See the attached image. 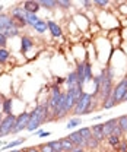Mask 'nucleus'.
<instances>
[{"mask_svg":"<svg viewBox=\"0 0 127 152\" xmlns=\"http://www.w3.org/2000/svg\"><path fill=\"white\" fill-rule=\"evenodd\" d=\"M101 91H99V101H105L107 98H109L112 95V79H114V70L107 66L101 70Z\"/></svg>","mask_w":127,"mask_h":152,"instance_id":"obj_1","label":"nucleus"},{"mask_svg":"<svg viewBox=\"0 0 127 152\" xmlns=\"http://www.w3.org/2000/svg\"><path fill=\"white\" fill-rule=\"evenodd\" d=\"M92 102H93V96H92V94L83 92V95L80 96V99L76 102V105H74V108H73L72 115L73 117H79V115L89 114L91 110L93 108V107H92Z\"/></svg>","mask_w":127,"mask_h":152,"instance_id":"obj_2","label":"nucleus"},{"mask_svg":"<svg viewBox=\"0 0 127 152\" xmlns=\"http://www.w3.org/2000/svg\"><path fill=\"white\" fill-rule=\"evenodd\" d=\"M25 13H26V12H25V9L22 7V4H15V6H12V7L9 9V15L12 16L15 25L18 26L19 29L28 26V25H26V19H25Z\"/></svg>","mask_w":127,"mask_h":152,"instance_id":"obj_3","label":"nucleus"},{"mask_svg":"<svg viewBox=\"0 0 127 152\" xmlns=\"http://www.w3.org/2000/svg\"><path fill=\"white\" fill-rule=\"evenodd\" d=\"M15 123H16V115L15 114L3 115L1 123H0V137L12 134L13 129H15Z\"/></svg>","mask_w":127,"mask_h":152,"instance_id":"obj_4","label":"nucleus"},{"mask_svg":"<svg viewBox=\"0 0 127 152\" xmlns=\"http://www.w3.org/2000/svg\"><path fill=\"white\" fill-rule=\"evenodd\" d=\"M126 91H127V76L123 77V79L114 86V89H112V95H111V96H112L115 105L120 104V102H123L124 95H126Z\"/></svg>","mask_w":127,"mask_h":152,"instance_id":"obj_5","label":"nucleus"},{"mask_svg":"<svg viewBox=\"0 0 127 152\" xmlns=\"http://www.w3.org/2000/svg\"><path fill=\"white\" fill-rule=\"evenodd\" d=\"M29 118H31V111H25V113H20L19 115H16V123H15V129H13L12 134L26 130V127L29 124Z\"/></svg>","mask_w":127,"mask_h":152,"instance_id":"obj_6","label":"nucleus"},{"mask_svg":"<svg viewBox=\"0 0 127 152\" xmlns=\"http://www.w3.org/2000/svg\"><path fill=\"white\" fill-rule=\"evenodd\" d=\"M60 96H61V91H60L58 85H53V86H51L50 96L47 98V99H48V107H50V111H51V114L54 113L55 110H57V107H58Z\"/></svg>","mask_w":127,"mask_h":152,"instance_id":"obj_7","label":"nucleus"},{"mask_svg":"<svg viewBox=\"0 0 127 152\" xmlns=\"http://www.w3.org/2000/svg\"><path fill=\"white\" fill-rule=\"evenodd\" d=\"M35 42L29 35H22L20 37V54H28L34 48Z\"/></svg>","mask_w":127,"mask_h":152,"instance_id":"obj_8","label":"nucleus"},{"mask_svg":"<svg viewBox=\"0 0 127 152\" xmlns=\"http://www.w3.org/2000/svg\"><path fill=\"white\" fill-rule=\"evenodd\" d=\"M22 7L25 9V12H29V13H38V10L41 9V4L38 0H25L22 3Z\"/></svg>","mask_w":127,"mask_h":152,"instance_id":"obj_9","label":"nucleus"},{"mask_svg":"<svg viewBox=\"0 0 127 152\" xmlns=\"http://www.w3.org/2000/svg\"><path fill=\"white\" fill-rule=\"evenodd\" d=\"M15 22L9 13H0V32H4L7 28L13 26Z\"/></svg>","mask_w":127,"mask_h":152,"instance_id":"obj_10","label":"nucleus"},{"mask_svg":"<svg viewBox=\"0 0 127 152\" xmlns=\"http://www.w3.org/2000/svg\"><path fill=\"white\" fill-rule=\"evenodd\" d=\"M70 140H72V143L74 145V146H86V140L83 139V136L79 133V130H76V132H72L69 136H67Z\"/></svg>","mask_w":127,"mask_h":152,"instance_id":"obj_11","label":"nucleus"},{"mask_svg":"<svg viewBox=\"0 0 127 152\" xmlns=\"http://www.w3.org/2000/svg\"><path fill=\"white\" fill-rule=\"evenodd\" d=\"M64 83L67 85V89H72V88H74V86H80V85H79L77 75H76V72H74V70L70 72L69 75L64 77ZM82 88H83V86H82Z\"/></svg>","mask_w":127,"mask_h":152,"instance_id":"obj_12","label":"nucleus"},{"mask_svg":"<svg viewBox=\"0 0 127 152\" xmlns=\"http://www.w3.org/2000/svg\"><path fill=\"white\" fill-rule=\"evenodd\" d=\"M47 25H48V31H50V34L53 35L54 38H60L63 35V32H61V28H60V25H57V22L54 20H47Z\"/></svg>","mask_w":127,"mask_h":152,"instance_id":"obj_13","label":"nucleus"},{"mask_svg":"<svg viewBox=\"0 0 127 152\" xmlns=\"http://www.w3.org/2000/svg\"><path fill=\"white\" fill-rule=\"evenodd\" d=\"M91 130H92V136H93L96 140L101 142V140L107 139L105 134H104V130H102V123H99V124H92Z\"/></svg>","mask_w":127,"mask_h":152,"instance_id":"obj_14","label":"nucleus"},{"mask_svg":"<svg viewBox=\"0 0 127 152\" xmlns=\"http://www.w3.org/2000/svg\"><path fill=\"white\" fill-rule=\"evenodd\" d=\"M115 124H117V118H109V120L102 123V130H104L105 137H108L109 134H112V130H114Z\"/></svg>","mask_w":127,"mask_h":152,"instance_id":"obj_15","label":"nucleus"},{"mask_svg":"<svg viewBox=\"0 0 127 152\" xmlns=\"http://www.w3.org/2000/svg\"><path fill=\"white\" fill-rule=\"evenodd\" d=\"M74 72H76V75H77V79H79V85L83 86V85H85V61L77 63Z\"/></svg>","mask_w":127,"mask_h":152,"instance_id":"obj_16","label":"nucleus"},{"mask_svg":"<svg viewBox=\"0 0 127 152\" xmlns=\"http://www.w3.org/2000/svg\"><path fill=\"white\" fill-rule=\"evenodd\" d=\"M32 29H34L35 32H38V34H44L45 31H48V25H47V20H45V19H41V18H39V20L36 22L34 26H32Z\"/></svg>","mask_w":127,"mask_h":152,"instance_id":"obj_17","label":"nucleus"},{"mask_svg":"<svg viewBox=\"0 0 127 152\" xmlns=\"http://www.w3.org/2000/svg\"><path fill=\"white\" fill-rule=\"evenodd\" d=\"M12 107H13L12 99H10V98H4V99H3V104H1V114H3V115L13 114L12 113Z\"/></svg>","mask_w":127,"mask_h":152,"instance_id":"obj_18","label":"nucleus"},{"mask_svg":"<svg viewBox=\"0 0 127 152\" xmlns=\"http://www.w3.org/2000/svg\"><path fill=\"white\" fill-rule=\"evenodd\" d=\"M26 140V137H19V139H15V140H12V142H9V143H6L3 148H1V151H10V148H15V146H19V145H22L23 142Z\"/></svg>","mask_w":127,"mask_h":152,"instance_id":"obj_19","label":"nucleus"},{"mask_svg":"<svg viewBox=\"0 0 127 152\" xmlns=\"http://www.w3.org/2000/svg\"><path fill=\"white\" fill-rule=\"evenodd\" d=\"M3 34L7 37V39H9V38H15V37H19V35H20V29H19L16 25H13V26L7 28V29L3 32Z\"/></svg>","mask_w":127,"mask_h":152,"instance_id":"obj_20","label":"nucleus"},{"mask_svg":"<svg viewBox=\"0 0 127 152\" xmlns=\"http://www.w3.org/2000/svg\"><path fill=\"white\" fill-rule=\"evenodd\" d=\"M60 143H61V148H63V152H70L74 148V145L72 143V140L69 137H61L60 139Z\"/></svg>","mask_w":127,"mask_h":152,"instance_id":"obj_21","label":"nucleus"},{"mask_svg":"<svg viewBox=\"0 0 127 152\" xmlns=\"http://www.w3.org/2000/svg\"><path fill=\"white\" fill-rule=\"evenodd\" d=\"M25 19H26V25L28 26H34L36 22L39 20V18H38V15H35V13H29V12H26L25 13Z\"/></svg>","mask_w":127,"mask_h":152,"instance_id":"obj_22","label":"nucleus"},{"mask_svg":"<svg viewBox=\"0 0 127 152\" xmlns=\"http://www.w3.org/2000/svg\"><path fill=\"white\" fill-rule=\"evenodd\" d=\"M82 124V120L79 118V117H72V118H69V121H67V124H66V129L67 130H72V129H76L77 126H80Z\"/></svg>","mask_w":127,"mask_h":152,"instance_id":"obj_23","label":"nucleus"},{"mask_svg":"<svg viewBox=\"0 0 127 152\" xmlns=\"http://www.w3.org/2000/svg\"><path fill=\"white\" fill-rule=\"evenodd\" d=\"M41 9H47V10H53L54 7H57V0H41L39 1Z\"/></svg>","mask_w":127,"mask_h":152,"instance_id":"obj_24","label":"nucleus"},{"mask_svg":"<svg viewBox=\"0 0 127 152\" xmlns=\"http://www.w3.org/2000/svg\"><path fill=\"white\" fill-rule=\"evenodd\" d=\"M117 124L123 130V133H127V114H123V115L117 117Z\"/></svg>","mask_w":127,"mask_h":152,"instance_id":"obj_25","label":"nucleus"},{"mask_svg":"<svg viewBox=\"0 0 127 152\" xmlns=\"http://www.w3.org/2000/svg\"><path fill=\"white\" fill-rule=\"evenodd\" d=\"M92 79H93V76H92V66H91V63L86 60L85 61V83L86 82H91Z\"/></svg>","mask_w":127,"mask_h":152,"instance_id":"obj_26","label":"nucleus"},{"mask_svg":"<svg viewBox=\"0 0 127 152\" xmlns=\"http://www.w3.org/2000/svg\"><path fill=\"white\" fill-rule=\"evenodd\" d=\"M107 142H108V145L111 148H117L118 145H120V142H121V137H118V136H114V134H109L108 137H107Z\"/></svg>","mask_w":127,"mask_h":152,"instance_id":"obj_27","label":"nucleus"},{"mask_svg":"<svg viewBox=\"0 0 127 152\" xmlns=\"http://www.w3.org/2000/svg\"><path fill=\"white\" fill-rule=\"evenodd\" d=\"M10 58V51L7 48H0V64H6Z\"/></svg>","mask_w":127,"mask_h":152,"instance_id":"obj_28","label":"nucleus"},{"mask_svg":"<svg viewBox=\"0 0 127 152\" xmlns=\"http://www.w3.org/2000/svg\"><path fill=\"white\" fill-rule=\"evenodd\" d=\"M99 145H101V142H99V140H96V139L92 136L89 140H86V146H85V148L92 151V149H98V148H99Z\"/></svg>","mask_w":127,"mask_h":152,"instance_id":"obj_29","label":"nucleus"},{"mask_svg":"<svg viewBox=\"0 0 127 152\" xmlns=\"http://www.w3.org/2000/svg\"><path fill=\"white\" fill-rule=\"evenodd\" d=\"M79 133L83 136V139H85V140H89V139L92 137L91 127H80V129H79Z\"/></svg>","mask_w":127,"mask_h":152,"instance_id":"obj_30","label":"nucleus"},{"mask_svg":"<svg viewBox=\"0 0 127 152\" xmlns=\"http://www.w3.org/2000/svg\"><path fill=\"white\" fill-rule=\"evenodd\" d=\"M112 107H115V102H114L112 96H109L105 101H102V108H104V110H111Z\"/></svg>","mask_w":127,"mask_h":152,"instance_id":"obj_31","label":"nucleus"},{"mask_svg":"<svg viewBox=\"0 0 127 152\" xmlns=\"http://www.w3.org/2000/svg\"><path fill=\"white\" fill-rule=\"evenodd\" d=\"M48 145H50L55 152H63L61 143H60V139H57V140H50V142H48Z\"/></svg>","mask_w":127,"mask_h":152,"instance_id":"obj_32","label":"nucleus"},{"mask_svg":"<svg viewBox=\"0 0 127 152\" xmlns=\"http://www.w3.org/2000/svg\"><path fill=\"white\" fill-rule=\"evenodd\" d=\"M57 6L66 10V9H70L72 7V1L70 0H57Z\"/></svg>","mask_w":127,"mask_h":152,"instance_id":"obj_33","label":"nucleus"},{"mask_svg":"<svg viewBox=\"0 0 127 152\" xmlns=\"http://www.w3.org/2000/svg\"><path fill=\"white\" fill-rule=\"evenodd\" d=\"M115 151L117 152H127V140H121L120 145L115 148Z\"/></svg>","mask_w":127,"mask_h":152,"instance_id":"obj_34","label":"nucleus"},{"mask_svg":"<svg viewBox=\"0 0 127 152\" xmlns=\"http://www.w3.org/2000/svg\"><path fill=\"white\" fill-rule=\"evenodd\" d=\"M38 148H39V152H55L54 149H53V148H51V146L48 145V143H44V145H39Z\"/></svg>","mask_w":127,"mask_h":152,"instance_id":"obj_35","label":"nucleus"},{"mask_svg":"<svg viewBox=\"0 0 127 152\" xmlns=\"http://www.w3.org/2000/svg\"><path fill=\"white\" fill-rule=\"evenodd\" d=\"M6 45H7V37L3 32H0V48H6Z\"/></svg>","mask_w":127,"mask_h":152,"instance_id":"obj_36","label":"nucleus"},{"mask_svg":"<svg viewBox=\"0 0 127 152\" xmlns=\"http://www.w3.org/2000/svg\"><path fill=\"white\" fill-rule=\"evenodd\" d=\"M112 134H114V136H118V137H123V136H124V133L118 127V124H115V127H114V130H112Z\"/></svg>","mask_w":127,"mask_h":152,"instance_id":"obj_37","label":"nucleus"},{"mask_svg":"<svg viewBox=\"0 0 127 152\" xmlns=\"http://www.w3.org/2000/svg\"><path fill=\"white\" fill-rule=\"evenodd\" d=\"M108 3H109L108 0H95V1H93V4L98 6V7H105Z\"/></svg>","mask_w":127,"mask_h":152,"instance_id":"obj_38","label":"nucleus"},{"mask_svg":"<svg viewBox=\"0 0 127 152\" xmlns=\"http://www.w3.org/2000/svg\"><path fill=\"white\" fill-rule=\"evenodd\" d=\"M70 152H86V148H83V146H74Z\"/></svg>","mask_w":127,"mask_h":152,"instance_id":"obj_39","label":"nucleus"},{"mask_svg":"<svg viewBox=\"0 0 127 152\" xmlns=\"http://www.w3.org/2000/svg\"><path fill=\"white\" fill-rule=\"evenodd\" d=\"M23 152H39V148H38V146H31V148L25 149Z\"/></svg>","mask_w":127,"mask_h":152,"instance_id":"obj_40","label":"nucleus"},{"mask_svg":"<svg viewBox=\"0 0 127 152\" xmlns=\"http://www.w3.org/2000/svg\"><path fill=\"white\" fill-rule=\"evenodd\" d=\"M60 83H64V77H57V80H55V85H60Z\"/></svg>","mask_w":127,"mask_h":152,"instance_id":"obj_41","label":"nucleus"},{"mask_svg":"<svg viewBox=\"0 0 127 152\" xmlns=\"http://www.w3.org/2000/svg\"><path fill=\"white\" fill-rule=\"evenodd\" d=\"M50 134H51V132H42L38 137H47V136H50Z\"/></svg>","mask_w":127,"mask_h":152,"instance_id":"obj_42","label":"nucleus"},{"mask_svg":"<svg viewBox=\"0 0 127 152\" xmlns=\"http://www.w3.org/2000/svg\"><path fill=\"white\" fill-rule=\"evenodd\" d=\"M82 4H83L85 7H89V6H92L93 3H92V1H82Z\"/></svg>","mask_w":127,"mask_h":152,"instance_id":"obj_43","label":"nucleus"},{"mask_svg":"<svg viewBox=\"0 0 127 152\" xmlns=\"http://www.w3.org/2000/svg\"><path fill=\"white\" fill-rule=\"evenodd\" d=\"M101 118H102V115H95L92 120H93V121H98V120H101Z\"/></svg>","mask_w":127,"mask_h":152,"instance_id":"obj_44","label":"nucleus"},{"mask_svg":"<svg viewBox=\"0 0 127 152\" xmlns=\"http://www.w3.org/2000/svg\"><path fill=\"white\" fill-rule=\"evenodd\" d=\"M3 9H4V6H3V4H0V13H3Z\"/></svg>","mask_w":127,"mask_h":152,"instance_id":"obj_45","label":"nucleus"},{"mask_svg":"<svg viewBox=\"0 0 127 152\" xmlns=\"http://www.w3.org/2000/svg\"><path fill=\"white\" fill-rule=\"evenodd\" d=\"M1 104H3V99H0V114H1Z\"/></svg>","mask_w":127,"mask_h":152,"instance_id":"obj_46","label":"nucleus"},{"mask_svg":"<svg viewBox=\"0 0 127 152\" xmlns=\"http://www.w3.org/2000/svg\"><path fill=\"white\" fill-rule=\"evenodd\" d=\"M1 118H3V115H1V114H0V123H1Z\"/></svg>","mask_w":127,"mask_h":152,"instance_id":"obj_47","label":"nucleus"},{"mask_svg":"<svg viewBox=\"0 0 127 152\" xmlns=\"http://www.w3.org/2000/svg\"><path fill=\"white\" fill-rule=\"evenodd\" d=\"M4 152H12V151H4Z\"/></svg>","mask_w":127,"mask_h":152,"instance_id":"obj_48","label":"nucleus"}]
</instances>
